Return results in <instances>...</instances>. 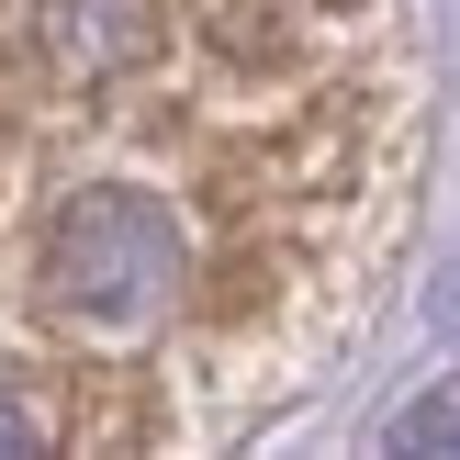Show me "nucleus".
I'll list each match as a JSON object with an SVG mask.
<instances>
[{"label":"nucleus","instance_id":"1","mask_svg":"<svg viewBox=\"0 0 460 460\" xmlns=\"http://www.w3.org/2000/svg\"><path fill=\"white\" fill-rule=\"evenodd\" d=\"M371 0H0L12 304L90 371L225 359L326 304L382 157Z\"/></svg>","mask_w":460,"mask_h":460},{"label":"nucleus","instance_id":"2","mask_svg":"<svg viewBox=\"0 0 460 460\" xmlns=\"http://www.w3.org/2000/svg\"><path fill=\"white\" fill-rule=\"evenodd\" d=\"M57 438H79V427L45 416V394H0V449H57Z\"/></svg>","mask_w":460,"mask_h":460}]
</instances>
